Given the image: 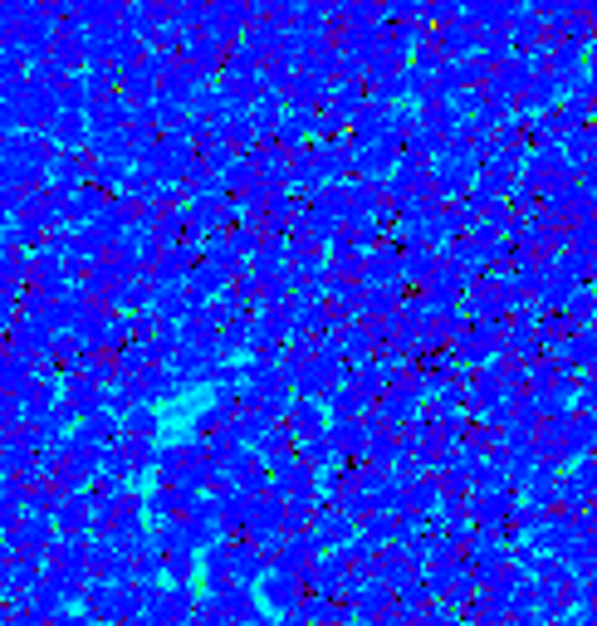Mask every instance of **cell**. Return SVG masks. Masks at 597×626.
Instances as JSON below:
<instances>
[{"label": "cell", "instance_id": "2", "mask_svg": "<svg viewBox=\"0 0 597 626\" xmlns=\"http://www.w3.org/2000/svg\"><path fill=\"white\" fill-rule=\"evenodd\" d=\"M123 436L128 441H152L157 436V411H128L123 416Z\"/></svg>", "mask_w": 597, "mask_h": 626}, {"label": "cell", "instance_id": "1", "mask_svg": "<svg viewBox=\"0 0 597 626\" xmlns=\"http://www.w3.org/2000/svg\"><path fill=\"white\" fill-rule=\"evenodd\" d=\"M49 133H54V142H84L89 123H84V113H79V108H59V118L49 123Z\"/></svg>", "mask_w": 597, "mask_h": 626}]
</instances>
